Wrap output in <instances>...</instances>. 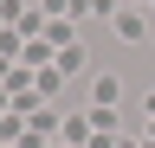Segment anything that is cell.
<instances>
[{
	"label": "cell",
	"instance_id": "cell-4",
	"mask_svg": "<svg viewBox=\"0 0 155 148\" xmlns=\"http://www.w3.org/2000/svg\"><path fill=\"white\" fill-rule=\"evenodd\" d=\"M149 7H155V0H149Z\"/></svg>",
	"mask_w": 155,
	"mask_h": 148
},
{
	"label": "cell",
	"instance_id": "cell-1",
	"mask_svg": "<svg viewBox=\"0 0 155 148\" xmlns=\"http://www.w3.org/2000/svg\"><path fill=\"white\" fill-rule=\"evenodd\" d=\"M116 39H123V45H142L149 39V13L142 7H123V13H116Z\"/></svg>",
	"mask_w": 155,
	"mask_h": 148
},
{
	"label": "cell",
	"instance_id": "cell-2",
	"mask_svg": "<svg viewBox=\"0 0 155 148\" xmlns=\"http://www.w3.org/2000/svg\"><path fill=\"white\" fill-rule=\"evenodd\" d=\"M116 97H123V84H116L110 71H104V77H91V103H97V109H110Z\"/></svg>",
	"mask_w": 155,
	"mask_h": 148
},
{
	"label": "cell",
	"instance_id": "cell-3",
	"mask_svg": "<svg viewBox=\"0 0 155 148\" xmlns=\"http://www.w3.org/2000/svg\"><path fill=\"white\" fill-rule=\"evenodd\" d=\"M142 109H149V116H155V90H149V103H142Z\"/></svg>",
	"mask_w": 155,
	"mask_h": 148
}]
</instances>
